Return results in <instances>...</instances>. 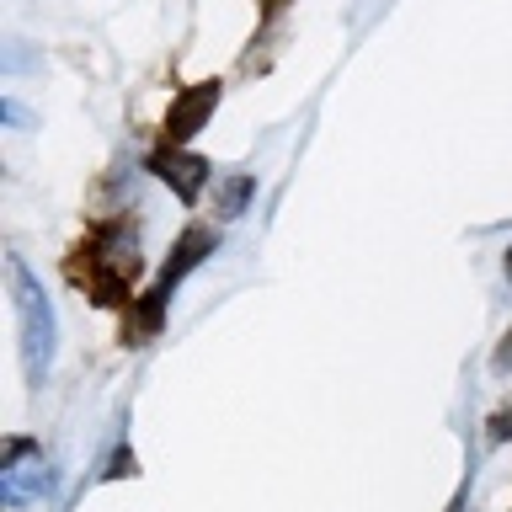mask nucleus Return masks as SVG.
Listing matches in <instances>:
<instances>
[{"label": "nucleus", "mask_w": 512, "mask_h": 512, "mask_svg": "<svg viewBox=\"0 0 512 512\" xmlns=\"http://www.w3.org/2000/svg\"><path fill=\"white\" fill-rule=\"evenodd\" d=\"M11 299H16V320H22L27 379H32V384H43L48 363H54V304H48L43 283L27 272L22 256H11Z\"/></svg>", "instance_id": "obj_1"}, {"label": "nucleus", "mask_w": 512, "mask_h": 512, "mask_svg": "<svg viewBox=\"0 0 512 512\" xmlns=\"http://www.w3.org/2000/svg\"><path fill=\"white\" fill-rule=\"evenodd\" d=\"M214 107H219V80H198V86H187L182 96H176L171 112H166V144H171V150L198 134Z\"/></svg>", "instance_id": "obj_2"}, {"label": "nucleus", "mask_w": 512, "mask_h": 512, "mask_svg": "<svg viewBox=\"0 0 512 512\" xmlns=\"http://www.w3.org/2000/svg\"><path fill=\"white\" fill-rule=\"evenodd\" d=\"M150 166H155L160 182H171V192H176L182 203H198V192H203V182H208V160H203V155L166 150V155H155Z\"/></svg>", "instance_id": "obj_3"}, {"label": "nucleus", "mask_w": 512, "mask_h": 512, "mask_svg": "<svg viewBox=\"0 0 512 512\" xmlns=\"http://www.w3.org/2000/svg\"><path fill=\"white\" fill-rule=\"evenodd\" d=\"M208 251H214V235H208L203 224H192V230H182V240L171 246V262H166V272H160V294H171V288L182 283V278H187V272L203 262Z\"/></svg>", "instance_id": "obj_4"}, {"label": "nucleus", "mask_w": 512, "mask_h": 512, "mask_svg": "<svg viewBox=\"0 0 512 512\" xmlns=\"http://www.w3.org/2000/svg\"><path fill=\"white\" fill-rule=\"evenodd\" d=\"M43 486H48L43 464H38V470H22V464H11V470H6V502H11V507H22L27 496L43 491Z\"/></svg>", "instance_id": "obj_5"}, {"label": "nucleus", "mask_w": 512, "mask_h": 512, "mask_svg": "<svg viewBox=\"0 0 512 512\" xmlns=\"http://www.w3.org/2000/svg\"><path fill=\"white\" fill-rule=\"evenodd\" d=\"M251 192H256V182H251L246 171H240V176H224V182H219V214H224V219H235L240 208H246Z\"/></svg>", "instance_id": "obj_6"}, {"label": "nucleus", "mask_w": 512, "mask_h": 512, "mask_svg": "<svg viewBox=\"0 0 512 512\" xmlns=\"http://www.w3.org/2000/svg\"><path fill=\"white\" fill-rule=\"evenodd\" d=\"M496 368H512V336H507V347L496 352Z\"/></svg>", "instance_id": "obj_7"}, {"label": "nucleus", "mask_w": 512, "mask_h": 512, "mask_svg": "<svg viewBox=\"0 0 512 512\" xmlns=\"http://www.w3.org/2000/svg\"><path fill=\"white\" fill-rule=\"evenodd\" d=\"M262 6H267V16H272V11H283V0H262Z\"/></svg>", "instance_id": "obj_8"}, {"label": "nucleus", "mask_w": 512, "mask_h": 512, "mask_svg": "<svg viewBox=\"0 0 512 512\" xmlns=\"http://www.w3.org/2000/svg\"><path fill=\"white\" fill-rule=\"evenodd\" d=\"M448 512H464V496H454V507H448Z\"/></svg>", "instance_id": "obj_9"}]
</instances>
